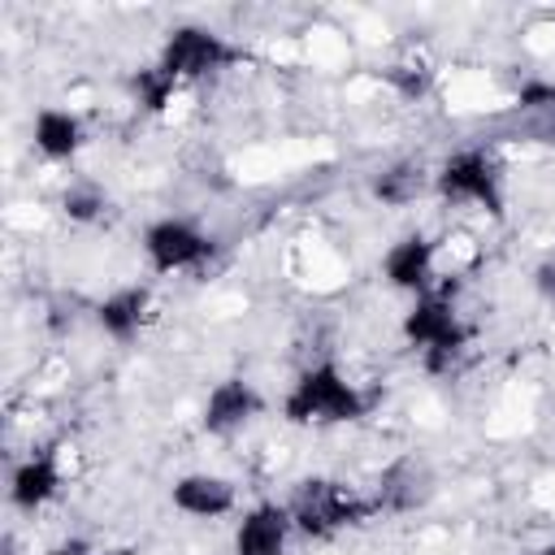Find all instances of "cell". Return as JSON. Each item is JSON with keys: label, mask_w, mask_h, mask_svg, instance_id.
<instances>
[{"label": "cell", "mask_w": 555, "mask_h": 555, "mask_svg": "<svg viewBox=\"0 0 555 555\" xmlns=\"http://www.w3.org/2000/svg\"><path fill=\"white\" fill-rule=\"evenodd\" d=\"M533 555H555V542H546V546H538Z\"/></svg>", "instance_id": "cell-22"}, {"label": "cell", "mask_w": 555, "mask_h": 555, "mask_svg": "<svg viewBox=\"0 0 555 555\" xmlns=\"http://www.w3.org/2000/svg\"><path fill=\"white\" fill-rule=\"evenodd\" d=\"M382 278L395 291H408L412 299L434 291V243L425 234H403L382 256Z\"/></svg>", "instance_id": "cell-8"}, {"label": "cell", "mask_w": 555, "mask_h": 555, "mask_svg": "<svg viewBox=\"0 0 555 555\" xmlns=\"http://www.w3.org/2000/svg\"><path fill=\"white\" fill-rule=\"evenodd\" d=\"M421 191H425V169H421L416 160H395V165H386V169L373 178V195H377L382 204H395V208L412 204Z\"/></svg>", "instance_id": "cell-15"}, {"label": "cell", "mask_w": 555, "mask_h": 555, "mask_svg": "<svg viewBox=\"0 0 555 555\" xmlns=\"http://www.w3.org/2000/svg\"><path fill=\"white\" fill-rule=\"evenodd\" d=\"M390 82H395L403 95H421V91L429 87V74H425L421 65H395V69H390Z\"/></svg>", "instance_id": "cell-19"}, {"label": "cell", "mask_w": 555, "mask_h": 555, "mask_svg": "<svg viewBox=\"0 0 555 555\" xmlns=\"http://www.w3.org/2000/svg\"><path fill=\"white\" fill-rule=\"evenodd\" d=\"M130 91H134V100H139L147 113H165L169 100L178 95V78H169L160 65H147V69H139V74L130 78Z\"/></svg>", "instance_id": "cell-16"}, {"label": "cell", "mask_w": 555, "mask_h": 555, "mask_svg": "<svg viewBox=\"0 0 555 555\" xmlns=\"http://www.w3.org/2000/svg\"><path fill=\"white\" fill-rule=\"evenodd\" d=\"M147 304H152L147 286H117L113 295H104V299L95 304V325H100L108 338L126 343V338H134V334L143 330Z\"/></svg>", "instance_id": "cell-13"}, {"label": "cell", "mask_w": 555, "mask_h": 555, "mask_svg": "<svg viewBox=\"0 0 555 555\" xmlns=\"http://www.w3.org/2000/svg\"><path fill=\"white\" fill-rule=\"evenodd\" d=\"M143 256L152 273H186L212 256V238L186 217H160L143 230Z\"/></svg>", "instance_id": "cell-6"}, {"label": "cell", "mask_w": 555, "mask_h": 555, "mask_svg": "<svg viewBox=\"0 0 555 555\" xmlns=\"http://www.w3.org/2000/svg\"><path fill=\"white\" fill-rule=\"evenodd\" d=\"M425 499H429V473H425V464H416L412 455L395 460V464L377 477V490H373L377 516H382V512H412V507H421Z\"/></svg>", "instance_id": "cell-12"}, {"label": "cell", "mask_w": 555, "mask_h": 555, "mask_svg": "<svg viewBox=\"0 0 555 555\" xmlns=\"http://www.w3.org/2000/svg\"><path fill=\"white\" fill-rule=\"evenodd\" d=\"M169 503H173L182 516L217 520V516H230V512H234L238 490H234V481H225V477H217V473H186V477L173 481Z\"/></svg>", "instance_id": "cell-10"}, {"label": "cell", "mask_w": 555, "mask_h": 555, "mask_svg": "<svg viewBox=\"0 0 555 555\" xmlns=\"http://www.w3.org/2000/svg\"><path fill=\"white\" fill-rule=\"evenodd\" d=\"M48 555H95L87 542H61V546H52Z\"/></svg>", "instance_id": "cell-21"}, {"label": "cell", "mask_w": 555, "mask_h": 555, "mask_svg": "<svg viewBox=\"0 0 555 555\" xmlns=\"http://www.w3.org/2000/svg\"><path fill=\"white\" fill-rule=\"evenodd\" d=\"M516 104L529 108V113H555V82L529 78V82L516 91Z\"/></svg>", "instance_id": "cell-18"}, {"label": "cell", "mask_w": 555, "mask_h": 555, "mask_svg": "<svg viewBox=\"0 0 555 555\" xmlns=\"http://www.w3.org/2000/svg\"><path fill=\"white\" fill-rule=\"evenodd\" d=\"M286 512L304 538H334L338 529H351V525H364L369 516H377L373 499H360L343 481H330V477H304L295 486Z\"/></svg>", "instance_id": "cell-3"}, {"label": "cell", "mask_w": 555, "mask_h": 555, "mask_svg": "<svg viewBox=\"0 0 555 555\" xmlns=\"http://www.w3.org/2000/svg\"><path fill=\"white\" fill-rule=\"evenodd\" d=\"M260 408H264V399H260V390H256L251 382L225 377V382H217V386L208 390L204 412H199V425H204L208 434H234V429H243L251 416H260Z\"/></svg>", "instance_id": "cell-9"}, {"label": "cell", "mask_w": 555, "mask_h": 555, "mask_svg": "<svg viewBox=\"0 0 555 555\" xmlns=\"http://www.w3.org/2000/svg\"><path fill=\"white\" fill-rule=\"evenodd\" d=\"M434 191L447 204H477L481 212L503 217V173H499L494 156L481 147H464V152L447 156L442 169L434 173Z\"/></svg>", "instance_id": "cell-4"}, {"label": "cell", "mask_w": 555, "mask_h": 555, "mask_svg": "<svg viewBox=\"0 0 555 555\" xmlns=\"http://www.w3.org/2000/svg\"><path fill=\"white\" fill-rule=\"evenodd\" d=\"M295 520L286 503H256L234 525V555H286Z\"/></svg>", "instance_id": "cell-7"}, {"label": "cell", "mask_w": 555, "mask_h": 555, "mask_svg": "<svg viewBox=\"0 0 555 555\" xmlns=\"http://www.w3.org/2000/svg\"><path fill=\"white\" fill-rule=\"evenodd\" d=\"M30 139L39 147V156L69 160L82 147V121L69 108H39L35 121H30Z\"/></svg>", "instance_id": "cell-14"}, {"label": "cell", "mask_w": 555, "mask_h": 555, "mask_svg": "<svg viewBox=\"0 0 555 555\" xmlns=\"http://www.w3.org/2000/svg\"><path fill=\"white\" fill-rule=\"evenodd\" d=\"M403 338H408V347L421 351L429 373H447L460 360V351L468 347V325L460 321L447 291H425L403 312Z\"/></svg>", "instance_id": "cell-2"}, {"label": "cell", "mask_w": 555, "mask_h": 555, "mask_svg": "<svg viewBox=\"0 0 555 555\" xmlns=\"http://www.w3.org/2000/svg\"><path fill=\"white\" fill-rule=\"evenodd\" d=\"M533 291L555 304V256H546V260L533 269Z\"/></svg>", "instance_id": "cell-20"}, {"label": "cell", "mask_w": 555, "mask_h": 555, "mask_svg": "<svg viewBox=\"0 0 555 555\" xmlns=\"http://www.w3.org/2000/svg\"><path fill=\"white\" fill-rule=\"evenodd\" d=\"M61 208H65V217H69V221H100V217H104V208H108V199H104V191H100V186L78 182V186H69V191H65Z\"/></svg>", "instance_id": "cell-17"}, {"label": "cell", "mask_w": 555, "mask_h": 555, "mask_svg": "<svg viewBox=\"0 0 555 555\" xmlns=\"http://www.w3.org/2000/svg\"><path fill=\"white\" fill-rule=\"evenodd\" d=\"M364 412H369V395L330 360L304 369L282 399V416L291 425H351Z\"/></svg>", "instance_id": "cell-1"}, {"label": "cell", "mask_w": 555, "mask_h": 555, "mask_svg": "<svg viewBox=\"0 0 555 555\" xmlns=\"http://www.w3.org/2000/svg\"><path fill=\"white\" fill-rule=\"evenodd\" d=\"M243 61V48H234L225 35L208 30V26H173L160 43V56L156 65L169 74V78H204V74H217L225 65Z\"/></svg>", "instance_id": "cell-5"}, {"label": "cell", "mask_w": 555, "mask_h": 555, "mask_svg": "<svg viewBox=\"0 0 555 555\" xmlns=\"http://www.w3.org/2000/svg\"><path fill=\"white\" fill-rule=\"evenodd\" d=\"M61 464L52 451H39V455H26L13 473H9V503L17 512H39L48 507L56 494H61Z\"/></svg>", "instance_id": "cell-11"}]
</instances>
